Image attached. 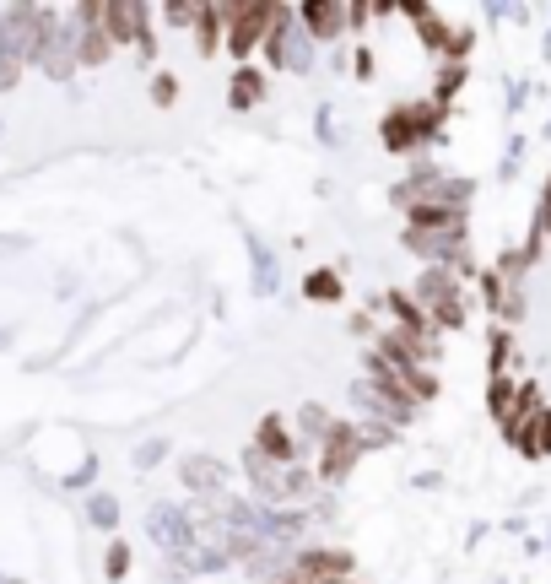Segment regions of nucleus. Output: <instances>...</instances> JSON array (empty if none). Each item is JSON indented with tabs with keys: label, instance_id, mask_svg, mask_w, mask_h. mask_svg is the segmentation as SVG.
Masks as SVG:
<instances>
[{
	"label": "nucleus",
	"instance_id": "1",
	"mask_svg": "<svg viewBox=\"0 0 551 584\" xmlns=\"http://www.w3.org/2000/svg\"><path fill=\"white\" fill-rule=\"evenodd\" d=\"M411 298H416V309L427 314V325H433V330H460V325L470 320V309H465V282H460L454 271H443V265H427V271L416 276Z\"/></svg>",
	"mask_w": 551,
	"mask_h": 584
},
{
	"label": "nucleus",
	"instance_id": "2",
	"mask_svg": "<svg viewBox=\"0 0 551 584\" xmlns=\"http://www.w3.org/2000/svg\"><path fill=\"white\" fill-rule=\"evenodd\" d=\"M217 6H222V49L249 65L276 22V0H217Z\"/></svg>",
	"mask_w": 551,
	"mask_h": 584
},
{
	"label": "nucleus",
	"instance_id": "3",
	"mask_svg": "<svg viewBox=\"0 0 551 584\" xmlns=\"http://www.w3.org/2000/svg\"><path fill=\"white\" fill-rule=\"evenodd\" d=\"M260 55L271 60L276 71H287V76H308V71H314V60H319V49L308 44V33L298 28L292 6H281V0H276V22H271V33H265Z\"/></svg>",
	"mask_w": 551,
	"mask_h": 584
},
{
	"label": "nucleus",
	"instance_id": "4",
	"mask_svg": "<svg viewBox=\"0 0 551 584\" xmlns=\"http://www.w3.org/2000/svg\"><path fill=\"white\" fill-rule=\"evenodd\" d=\"M362 455H368V444H362V428H357V422H341V417H335L330 438L319 444L314 482H319V487H341L346 476L357 471V460H362Z\"/></svg>",
	"mask_w": 551,
	"mask_h": 584
},
{
	"label": "nucleus",
	"instance_id": "5",
	"mask_svg": "<svg viewBox=\"0 0 551 584\" xmlns=\"http://www.w3.org/2000/svg\"><path fill=\"white\" fill-rule=\"evenodd\" d=\"M357 574V557L346 547H298L281 579H298V584H341Z\"/></svg>",
	"mask_w": 551,
	"mask_h": 584
},
{
	"label": "nucleus",
	"instance_id": "6",
	"mask_svg": "<svg viewBox=\"0 0 551 584\" xmlns=\"http://www.w3.org/2000/svg\"><path fill=\"white\" fill-rule=\"evenodd\" d=\"M146 536H152V547L163 557H173V563L200 541L190 509H179V503H152V514H146Z\"/></svg>",
	"mask_w": 551,
	"mask_h": 584
},
{
	"label": "nucleus",
	"instance_id": "7",
	"mask_svg": "<svg viewBox=\"0 0 551 584\" xmlns=\"http://www.w3.org/2000/svg\"><path fill=\"white\" fill-rule=\"evenodd\" d=\"M38 17H44V6H33V0L0 11V55L28 65L33 49H38Z\"/></svg>",
	"mask_w": 551,
	"mask_h": 584
},
{
	"label": "nucleus",
	"instance_id": "8",
	"mask_svg": "<svg viewBox=\"0 0 551 584\" xmlns=\"http://www.w3.org/2000/svg\"><path fill=\"white\" fill-rule=\"evenodd\" d=\"M292 17H298V28L308 33V44H335V38L346 33V0H298L292 6Z\"/></svg>",
	"mask_w": 551,
	"mask_h": 584
},
{
	"label": "nucleus",
	"instance_id": "9",
	"mask_svg": "<svg viewBox=\"0 0 551 584\" xmlns=\"http://www.w3.org/2000/svg\"><path fill=\"white\" fill-rule=\"evenodd\" d=\"M254 455H265V460H271V466H298V438H292V428H287V417H276V411H271V417H260V428H254Z\"/></svg>",
	"mask_w": 551,
	"mask_h": 584
},
{
	"label": "nucleus",
	"instance_id": "10",
	"mask_svg": "<svg viewBox=\"0 0 551 584\" xmlns=\"http://www.w3.org/2000/svg\"><path fill=\"white\" fill-rule=\"evenodd\" d=\"M244 482L254 503H265V509H287L281 503V466H271L265 455H254V449H244Z\"/></svg>",
	"mask_w": 551,
	"mask_h": 584
},
{
	"label": "nucleus",
	"instance_id": "11",
	"mask_svg": "<svg viewBox=\"0 0 551 584\" xmlns=\"http://www.w3.org/2000/svg\"><path fill=\"white\" fill-rule=\"evenodd\" d=\"M179 476H184V487H190V493H200V498L227 493V471H222V460H217V455H184Z\"/></svg>",
	"mask_w": 551,
	"mask_h": 584
},
{
	"label": "nucleus",
	"instance_id": "12",
	"mask_svg": "<svg viewBox=\"0 0 551 584\" xmlns=\"http://www.w3.org/2000/svg\"><path fill=\"white\" fill-rule=\"evenodd\" d=\"M265 98H271V82H265V71H260V65H238V71H233V87H227V109H233V114H249V109H260Z\"/></svg>",
	"mask_w": 551,
	"mask_h": 584
},
{
	"label": "nucleus",
	"instance_id": "13",
	"mask_svg": "<svg viewBox=\"0 0 551 584\" xmlns=\"http://www.w3.org/2000/svg\"><path fill=\"white\" fill-rule=\"evenodd\" d=\"M287 428H292V438H298V455H303V449H319V444L330 438L335 411H325L319 401H303V406H298V417H292Z\"/></svg>",
	"mask_w": 551,
	"mask_h": 584
},
{
	"label": "nucleus",
	"instance_id": "14",
	"mask_svg": "<svg viewBox=\"0 0 551 584\" xmlns=\"http://www.w3.org/2000/svg\"><path fill=\"white\" fill-rule=\"evenodd\" d=\"M508 438H514L524 455H546V449H551V411L546 406H530L514 428H508Z\"/></svg>",
	"mask_w": 551,
	"mask_h": 584
},
{
	"label": "nucleus",
	"instance_id": "15",
	"mask_svg": "<svg viewBox=\"0 0 551 584\" xmlns=\"http://www.w3.org/2000/svg\"><path fill=\"white\" fill-rule=\"evenodd\" d=\"M379 136H384L389 152H400V157H411L416 146H422V130H416V119H411V103H400V109H389V114H384Z\"/></svg>",
	"mask_w": 551,
	"mask_h": 584
},
{
	"label": "nucleus",
	"instance_id": "16",
	"mask_svg": "<svg viewBox=\"0 0 551 584\" xmlns=\"http://www.w3.org/2000/svg\"><path fill=\"white\" fill-rule=\"evenodd\" d=\"M71 22V17H65ZM76 28V22H71ZM114 60V44H109V33L103 28H76V65H82V71H98V65H109Z\"/></svg>",
	"mask_w": 551,
	"mask_h": 584
},
{
	"label": "nucleus",
	"instance_id": "17",
	"mask_svg": "<svg viewBox=\"0 0 551 584\" xmlns=\"http://www.w3.org/2000/svg\"><path fill=\"white\" fill-rule=\"evenodd\" d=\"M190 33H195V55L200 60H211L222 49V6H217V0H206V6H200V17H195Z\"/></svg>",
	"mask_w": 551,
	"mask_h": 584
},
{
	"label": "nucleus",
	"instance_id": "18",
	"mask_svg": "<svg viewBox=\"0 0 551 584\" xmlns=\"http://www.w3.org/2000/svg\"><path fill=\"white\" fill-rule=\"evenodd\" d=\"M303 298H308V303H341V298H346L341 271H335V265H319V271H308V276H303Z\"/></svg>",
	"mask_w": 551,
	"mask_h": 584
},
{
	"label": "nucleus",
	"instance_id": "19",
	"mask_svg": "<svg viewBox=\"0 0 551 584\" xmlns=\"http://www.w3.org/2000/svg\"><path fill=\"white\" fill-rule=\"evenodd\" d=\"M249 255H254V292H276V255L260 238H249Z\"/></svg>",
	"mask_w": 551,
	"mask_h": 584
},
{
	"label": "nucleus",
	"instance_id": "20",
	"mask_svg": "<svg viewBox=\"0 0 551 584\" xmlns=\"http://www.w3.org/2000/svg\"><path fill=\"white\" fill-rule=\"evenodd\" d=\"M87 520L103 525V530H114V525H119V498H114V493H92V498H87Z\"/></svg>",
	"mask_w": 551,
	"mask_h": 584
},
{
	"label": "nucleus",
	"instance_id": "21",
	"mask_svg": "<svg viewBox=\"0 0 551 584\" xmlns=\"http://www.w3.org/2000/svg\"><path fill=\"white\" fill-rule=\"evenodd\" d=\"M465 87V65H443V71H438V87H433V103H438V109H449V98H454V92H460Z\"/></svg>",
	"mask_w": 551,
	"mask_h": 584
},
{
	"label": "nucleus",
	"instance_id": "22",
	"mask_svg": "<svg viewBox=\"0 0 551 584\" xmlns=\"http://www.w3.org/2000/svg\"><path fill=\"white\" fill-rule=\"evenodd\" d=\"M157 17H163L168 28H195L200 6H195V0H163V6H157Z\"/></svg>",
	"mask_w": 551,
	"mask_h": 584
},
{
	"label": "nucleus",
	"instance_id": "23",
	"mask_svg": "<svg viewBox=\"0 0 551 584\" xmlns=\"http://www.w3.org/2000/svg\"><path fill=\"white\" fill-rule=\"evenodd\" d=\"M103 574H109V579L130 574V541H109V552H103Z\"/></svg>",
	"mask_w": 551,
	"mask_h": 584
},
{
	"label": "nucleus",
	"instance_id": "24",
	"mask_svg": "<svg viewBox=\"0 0 551 584\" xmlns=\"http://www.w3.org/2000/svg\"><path fill=\"white\" fill-rule=\"evenodd\" d=\"M152 103H157V109L179 103V82H173V71H157V76H152Z\"/></svg>",
	"mask_w": 551,
	"mask_h": 584
},
{
	"label": "nucleus",
	"instance_id": "25",
	"mask_svg": "<svg viewBox=\"0 0 551 584\" xmlns=\"http://www.w3.org/2000/svg\"><path fill=\"white\" fill-rule=\"evenodd\" d=\"M163 460H168V438H146V444L136 449V466H141V471L163 466Z\"/></svg>",
	"mask_w": 551,
	"mask_h": 584
},
{
	"label": "nucleus",
	"instance_id": "26",
	"mask_svg": "<svg viewBox=\"0 0 551 584\" xmlns=\"http://www.w3.org/2000/svg\"><path fill=\"white\" fill-rule=\"evenodd\" d=\"M22 71H28L22 60H6V55H0V92H11V87H17V82H22Z\"/></svg>",
	"mask_w": 551,
	"mask_h": 584
},
{
	"label": "nucleus",
	"instance_id": "27",
	"mask_svg": "<svg viewBox=\"0 0 551 584\" xmlns=\"http://www.w3.org/2000/svg\"><path fill=\"white\" fill-rule=\"evenodd\" d=\"M352 65H357V76H362V82L373 76V55H368V49H357V60H352Z\"/></svg>",
	"mask_w": 551,
	"mask_h": 584
},
{
	"label": "nucleus",
	"instance_id": "28",
	"mask_svg": "<svg viewBox=\"0 0 551 584\" xmlns=\"http://www.w3.org/2000/svg\"><path fill=\"white\" fill-rule=\"evenodd\" d=\"M0 584H17V579H0Z\"/></svg>",
	"mask_w": 551,
	"mask_h": 584
}]
</instances>
